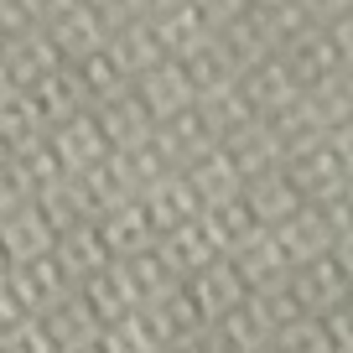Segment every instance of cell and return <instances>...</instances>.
Segmentation results:
<instances>
[{
  "mask_svg": "<svg viewBox=\"0 0 353 353\" xmlns=\"http://www.w3.org/2000/svg\"><path fill=\"white\" fill-rule=\"evenodd\" d=\"M276 57H281V68L291 73L296 88H312V83L353 73V16L317 21V26H307V32H296Z\"/></svg>",
  "mask_w": 353,
  "mask_h": 353,
  "instance_id": "obj_1",
  "label": "cell"
},
{
  "mask_svg": "<svg viewBox=\"0 0 353 353\" xmlns=\"http://www.w3.org/2000/svg\"><path fill=\"white\" fill-rule=\"evenodd\" d=\"M130 99L145 110L151 125H161V120H172V114H182L192 104V83H188V73H182V63L166 57V63L145 68V73L130 83Z\"/></svg>",
  "mask_w": 353,
  "mask_h": 353,
  "instance_id": "obj_2",
  "label": "cell"
},
{
  "mask_svg": "<svg viewBox=\"0 0 353 353\" xmlns=\"http://www.w3.org/2000/svg\"><path fill=\"white\" fill-rule=\"evenodd\" d=\"M151 32H156V42H161L166 57H188V52H198L203 42H213L219 26H213V16L203 11L198 0H172V6L151 11Z\"/></svg>",
  "mask_w": 353,
  "mask_h": 353,
  "instance_id": "obj_3",
  "label": "cell"
},
{
  "mask_svg": "<svg viewBox=\"0 0 353 353\" xmlns=\"http://www.w3.org/2000/svg\"><path fill=\"white\" fill-rule=\"evenodd\" d=\"M234 88H239V99L250 104V114H254V120H270V114H281V110H286V104L301 94V88L291 83V73L281 68V57H276V52H270V57H260L254 68H244Z\"/></svg>",
  "mask_w": 353,
  "mask_h": 353,
  "instance_id": "obj_4",
  "label": "cell"
},
{
  "mask_svg": "<svg viewBox=\"0 0 353 353\" xmlns=\"http://www.w3.org/2000/svg\"><path fill=\"white\" fill-rule=\"evenodd\" d=\"M42 32L52 37V47L63 52V63H73V57H83V52H99L104 37H110V26L99 21V11H94L88 0H73V6L57 11Z\"/></svg>",
  "mask_w": 353,
  "mask_h": 353,
  "instance_id": "obj_5",
  "label": "cell"
},
{
  "mask_svg": "<svg viewBox=\"0 0 353 353\" xmlns=\"http://www.w3.org/2000/svg\"><path fill=\"white\" fill-rule=\"evenodd\" d=\"M104 52L114 57V68L125 73V83H135V78H141L145 68L166 63L161 42H156V32H151V16H141V21H125V26H114V32L104 37Z\"/></svg>",
  "mask_w": 353,
  "mask_h": 353,
  "instance_id": "obj_6",
  "label": "cell"
},
{
  "mask_svg": "<svg viewBox=\"0 0 353 353\" xmlns=\"http://www.w3.org/2000/svg\"><path fill=\"white\" fill-rule=\"evenodd\" d=\"M21 99H26V110L37 114L42 135L52 130V125H63L73 110H83V99H78V88H73V78H68V68H57V73H47V78H37V83H26V88H21Z\"/></svg>",
  "mask_w": 353,
  "mask_h": 353,
  "instance_id": "obj_7",
  "label": "cell"
},
{
  "mask_svg": "<svg viewBox=\"0 0 353 353\" xmlns=\"http://www.w3.org/2000/svg\"><path fill=\"white\" fill-rule=\"evenodd\" d=\"M176 63H182V73H188V83H192V99H213V94H229V88L239 83V63H234L219 42H203L198 52L176 57Z\"/></svg>",
  "mask_w": 353,
  "mask_h": 353,
  "instance_id": "obj_8",
  "label": "cell"
},
{
  "mask_svg": "<svg viewBox=\"0 0 353 353\" xmlns=\"http://www.w3.org/2000/svg\"><path fill=\"white\" fill-rule=\"evenodd\" d=\"M68 68V78H73V88H78V99H83V110H94V104H104V99H114L120 88H130L125 83V73L114 68V57L104 52H83V57H73V63H63Z\"/></svg>",
  "mask_w": 353,
  "mask_h": 353,
  "instance_id": "obj_9",
  "label": "cell"
},
{
  "mask_svg": "<svg viewBox=\"0 0 353 353\" xmlns=\"http://www.w3.org/2000/svg\"><path fill=\"white\" fill-rule=\"evenodd\" d=\"M0 57H6V68L16 73V88H26V83H37V78H47V73L63 68V52L52 47V37H47L42 26L26 32V37H16V42H6Z\"/></svg>",
  "mask_w": 353,
  "mask_h": 353,
  "instance_id": "obj_10",
  "label": "cell"
},
{
  "mask_svg": "<svg viewBox=\"0 0 353 353\" xmlns=\"http://www.w3.org/2000/svg\"><path fill=\"white\" fill-rule=\"evenodd\" d=\"M94 11H99V21L110 26H125V21H141V16H151V0H88Z\"/></svg>",
  "mask_w": 353,
  "mask_h": 353,
  "instance_id": "obj_11",
  "label": "cell"
},
{
  "mask_svg": "<svg viewBox=\"0 0 353 353\" xmlns=\"http://www.w3.org/2000/svg\"><path fill=\"white\" fill-rule=\"evenodd\" d=\"M296 11L307 21H338V16H353V0H296Z\"/></svg>",
  "mask_w": 353,
  "mask_h": 353,
  "instance_id": "obj_12",
  "label": "cell"
},
{
  "mask_svg": "<svg viewBox=\"0 0 353 353\" xmlns=\"http://www.w3.org/2000/svg\"><path fill=\"white\" fill-rule=\"evenodd\" d=\"M26 6H32V11H37V21L47 26V21H52L57 11H68V6H73V0H26Z\"/></svg>",
  "mask_w": 353,
  "mask_h": 353,
  "instance_id": "obj_13",
  "label": "cell"
},
{
  "mask_svg": "<svg viewBox=\"0 0 353 353\" xmlns=\"http://www.w3.org/2000/svg\"><path fill=\"white\" fill-rule=\"evenodd\" d=\"M244 6H250V11H260V6H281V0H244Z\"/></svg>",
  "mask_w": 353,
  "mask_h": 353,
  "instance_id": "obj_14",
  "label": "cell"
}]
</instances>
